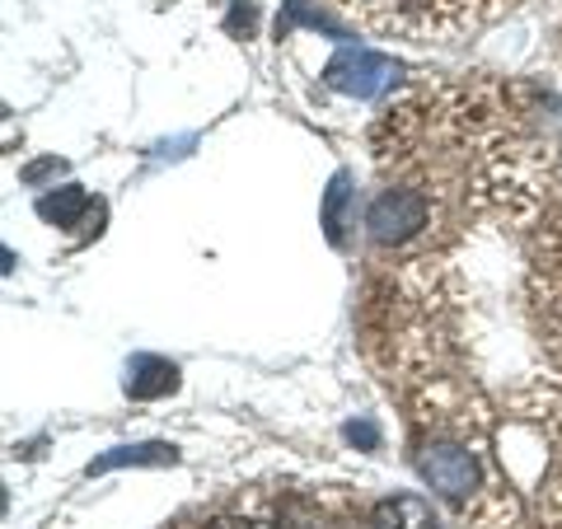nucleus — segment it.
Wrapping results in <instances>:
<instances>
[{
  "label": "nucleus",
  "mask_w": 562,
  "mask_h": 529,
  "mask_svg": "<svg viewBox=\"0 0 562 529\" xmlns=\"http://www.w3.org/2000/svg\"><path fill=\"white\" fill-rule=\"evenodd\" d=\"M431 221V202L417 188H384L366 211V230L375 244H408Z\"/></svg>",
  "instance_id": "f257e3e1"
},
{
  "label": "nucleus",
  "mask_w": 562,
  "mask_h": 529,
  "mask_svg": "<svg viewBox=\"0 0 562 529\" xmlns=\"http://www.w3.org/2000/svg\"><path fill=\"white\" fill-rule=\"evenodd\" d=\"M394 76H398V66L371 47H342L338 57L324 66V80L347 99H375Z\"/></svg>",
  "instance_id": "f03ea898"
},
{
  "label": "nucleus",
  "mask_w": 562,
  "mask_h": 529,
  "mask_svg": "<svg viewBox=\"0 0 562 529\" xmlns=\"http://www.w3.org/2000/svg\"><path fill=\"white\" fill-rule=\"evenodd\" d=\"M417 469L446 502H464V497H473V487H479V460H473L469 450H454V446H431L417 460Z\"/></svg>",
  "instance_id": "7ed1b4c3"
},
{
  "label": "nucleus",
  "mask_w": 562,
  "mask_h": 529,
  "mask_svg": "<svg viewBox=\"0 0 562 529\" xmlns=\"http://www.w3.org/2000/svg\"><path fill=\"white\" fill-rule=\"evenodd\" d=\"M122 390H127V398H165V394L179 390V365L140 351V357L127 361V380H122Z\"/></svg>",
  "instance_id": "20e7f679"
},
{
  "label": "nucleus",
  "mask_w": 562,
  "mask_h": 529,
  "mask_svg": "<svg viewBox=\"0 0 562 529\" xmlns=\"http://www.w3.org/2000/svg\"><path fill=\"white\" fill-rule=\"evenodd\" d=\"M85 211H90V192H85L80 183H66L57 192H47V198H38V216L47 225H61V230H70Z\"/></svg>",
  "instance_id": "39448f33"
},
{
  "label": "nucleus",
  "mask_w": 562,
  "mask_h": 529,
  "mask_svg": "<svg viewBox=\"0 0 562 529\" xmlns=\"http://www.w3.org/2000/svg\"><path fill=\"white\" fill-rule=\"evenodd\" d=\"M179 450L165 446V440H150V446H117L109 454L90 460V473H109V469H127V464H173Z\"/></svg>",
  "instance_id": "423d86ee"
},
{
  "label": "nucleus",
  "mask_w": 562,
  "mask_h": 529,
  "mask_svg": "<svg viewBox=\"0 0 562 529\" xmlns=\"http://www.w3.org/2000/svg\"><path fill=\"white\" fill-rule=\"evenodd\" d=\"M375 529H436L431 506L417 497H394L375 510Z\"/></svg>",
  "instance_id": "0eeeda50"
},
{
  "label": "nucleus",
  "mask_w": 562,
  "mask_h": 529,
  "mask_svg": "<svg viewBox=\"0 0 562 529\" xmlns=\"http://www.w3.org/2000/svg\"><path fill=\"white\" fill-rule=\"evenodd\" d=\"M347 198H351V188H347V173H333V183H328V198H324V225H328V239H333V244H342V216H347Z\"/></svg>",
  "instance_id": "6e6552de"
},
{
  "label": "nucleus",
  "mask_w": 562,
  "mask_h": 529,
  "mask_svg": "<svg viewBox=\"0 0 562 529\" xmlns=\"http://www.w3.org/2000/svg\"><path fill=\"white\" fill-rule=\"evenodd\" d=\"M61 169H66L61 160H38V165H29V169L20 173V179H24V183H43V179H57Z\"/></svg>",
  "instance_id": "1a4fd4ad"
},
{
  "label": "nucleus",
  "mask_w": 562,
  "mask_h": 529,
  "mask_svg": "<svg viewBox=\"0 0 562 529\" xmlns=\"http://www.w3.org/2000/svg\"><path fill=\"white\" fill-rule=\"evenodd\" d=\"M347 436H351V440H361V446H375V440H380L371 421H351V427H347Z\"/></svg>",
  "instance_id": "9d476101"
},
{
  "label": "nucleus",
  "mask_w": 562,
  "mask_h": 529,
  "mask_svg": "<svg viewBox=\"0 0 562 529\" xmlns=\"http://www.w3.org/2000/svg\"><path fill=\"white\" fill-rule=\"evenodd\" d=\"M347 5H413V0H347Z\"/></svg>",
  "instance_id": "9b49d317"
},
{
  "label": "nucleus",
  "mask_w": 562,
  "mask_h": 529,
  "mask_svg": "<svg viewBox=\"0 0 562 529\" xmlns=\"http://www.w3.org/2000/svg\"><path fill=\"white\" fill-rule=\"evenodd\" d=\"M216 529H258L254 520H216Z\"/></svg>",
  "instance_id": "f8f14e48"
}]
</instances>
